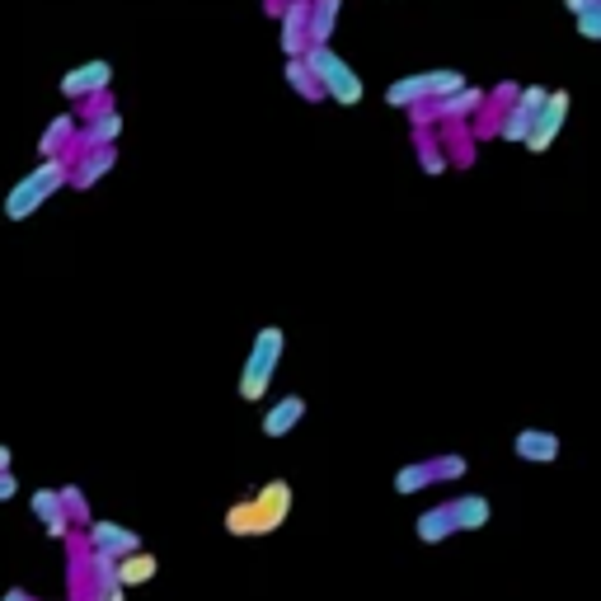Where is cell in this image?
<instances>
[{
	"mask_svg": "<svg viewBox=\"0 0 601 601\" xmlns=\"http://www.w3.org/2000/svg\"><path fill=\"white\" fill-rule=\"evenodd\" d=\"M301 418H306V400L301 395H287V400H278L268 414H263V437H287L292 428H301Z\"/></svg>",
	"mask_w": 601,
	"mask_h": 601,
	"instance_id": "18",
	"label": "cell"
},
{
	"mask_svg": "<svg viewBox=\"0 0 601 601\" xmlns=\"http://www.w3.org/2000/svg\"><path fill=\"white\" fill-rule=\"evenodd\" d=\"M573 24H578V38H587V43H601V10L573 15Z\"/></svg>",
	"mask_w": 601,
	"mask_h": 601,
	"instance_id": "30",
	"label": "cell"
},
{
	"mask_svg": "<svg viewBox=\"0 0 601 601\" xmlns=\"http://www.w3.org/2000/svg\"><path fill=\"white\" fill-rule=\"evenodd\" d=\"M15 494H19V479L10 470H0V503H10Z\"/></svg>",
	"mask_w": 601,
	"mask_h": 601,
	"instance_id": "32",
	"label": "cell"
},
{
	"mask_svg": "<svg viewBox=\"0 0 601 601\" xmlns=\"http://www.w3.org/2000/svg\"><path fill=\"white\" fill-rule=\"evenodd\" d=\"M432 470H437V484H451V479H465V456H456V451H447V456H432Z\"/></svg>",
	"mask_w": 601,
	"mask_h": 601,
	"instance_id": "27",
	"label": "cell"
},
{
	"mask_svg": "<svg viewBox=\"0 0 601 601\" xmlns=\"http://www.w3.org/2000/svg\"><path fill=\"white\" fill-rule=\"evenodd\" d=\"M278 43H282V57H301L310 47V0H287L282 5Z\"/></svg>",
	"mask_w": 601,
	"mask_h": 601,
	"instance_id": "9",
	"label": "cell"
},
{
	"mask_svg": "<svg viewBox=\"0 0 601 601\" xmlns=\"http://www.w3.org/2000/svg\"><path fill=\"white\" fill-rule=\"evenodd\" d=\"M5 601H38V597H33L29 587H10V592H5Z\"/></svg>",
	"mask_w": 601,
	"mask_h": 601,
	"instance_id": "34",
	"label": "cell"
},
{
	"mask_svg": "<svg viewBox=\"0 0 601 601\" xmlns=\"http://www.w3.org/2000/svg\"><path fill=\"white\" fill-rule=\"evenodd\" d=\"M113 85V62L108 57H94V62H80V66H71L62 80H57V90H62V99H85V94H99V90H108Z\"/></svg>",
	"mask_w": 601,
	"mask_h": 601,
	"instance_id": "8",
	"label": "cell"
},
{
	"mask_svg": "<svg viewBox=\"0 0 601 601\" xmlns=\"http://www.w3.org/2000/svg\"><path fill=\"white\" fill-rule=\"evenodd\" d=\"M85 540H90V550H108V555H118V559L141 550L137 531L123 522H108V517H90V522H85Z\"/></svg>",
	"mask_w": 601,
	"mask_h": 601,
	"instance_id": "10",
	"label": "cell"
},
{
	"mask_svg": "<svg viewBox=\"0 0 601 601\" xmlns=\"http://www.w3.org/2000/svg\"><path fill=\"white\" fill-rule=\"evenodd\" d=\"M451 517H456V531H484L489 526V517H494V503L484 494H456L447 498Z\"/></svg>",
	"mask_w": 601,
	"mask_h": 601,
	"instance_id": "17",
	"label": "cell"
},
{
	"mask_svg": "<svg viewBox=\"0 0 601 601\" xmlns=\"http://www.w3.org/2000/svg\"><path fill=\"white\" fill-rule=\"evenodd\" d=\"M437 141H442V151H447L451 165H475V155H479V137H475V127L470 123H437Z\"/></svg>",
	"mask_w": 601,
	"mask_h": 601,
	"instance_id": "16",
	"label": "cell"
},
{
	"mask_svg": "<svg viewBox=\"0 0 601 601\" xmlns=\"http://www.w3.org/2000/svg\"><path fill=\"white\" fill-rule=\"evenodd\" d=\"M113 165H118V141H113V146L80 151L76 160H71V188H76V193H90V188H99V179H104Z\"/></svg>",
	"mask_w": 601,
	"mask_h": 601,
	"instance_id": "12",
	"label": "cell"
},
{
	"mask_svg": "<svg viewBox=\"0 0 601 601\" xmlns=\"http://www.w3.org/2000/svg\"><path fill=\"white\" fill-rule=\"evenodd\" d=\"M282 5H287V0H263V10H268V15H273V19L282 15Z\"/></svg>",
	"mask_w": 601,
	"mask_h": 601,
	"instance_id": "35",
	"label": "cell"
},
{
	"mask_svg": "<svg viewBox=\"0 0 601 601\" xmlns=\"http://www.w3.org/2000/svg\"><path fill=\"white\" fill-rule=\"evenodd\" d=\"M512 456L526 465H555L559 461V432L550 428H522L512 437Z\"/></svg>",
	"mask_w": 601,
	"mask_h": 601,
	"instance_id": "13",
	"label": "cell"
},
{
	"mask_svg": "<svg viewBox=\"0 0 601 601\" xmlns=\"http://www.w3.org/2000/svg\"><path fill=\"white\" fill-rule=\"evenodd\" d=\"M62 188H71V160H66V155H43L15 188L5 193V221H15V226L29 221V216L38 212L52 193H62Z\"/></svg>",
	"mask_w": 601,
	"mask_h": 601,
	"instance_id": "2",
	"label": "cell"
},
{
	"mask_svg": "<svg viewBox=\"0 0 601 601\" xmlns=\"http://www.w3.org/2000/svg\"><path fill=\"white\" fill-rule=\"evenodd\" d=\"M29 512L43 522V531H47V540H66V531H71V517H66V508H62V489H33L29 494Z\"/></svg>",
	"mask_w": 601,
	"mask_h": 601,
	"instance_id": "14",
	"label": "cell"
},
{
	"mask_svg": "<svg viewBox=\"0 0 601 601\" xmlns=\"http://www.w3.org/2000/svg\"><path fill=\"white\" fill-rule=\"evenodd\" d=\"M400 113H409V132H414V127H437V108H432V99H418V104L400 108Z\"/></svg>",
	"mask_w": 601,
	"mask_h": 601,
	"instance_id": "29",
	"label": "cell"
},
{
	"mask_svg": "<svg viewBox=\"0 0 601 601\" xmlns=\"http://www.w3.org/2000/svg\"><path fill=\"white\" fill-rule=\"evenodd\" d=\"M282 353H287V334H282L278 324H263L254 343H249V357L245 367H240V400L245 404H259L273 386V376L282 367Z\"/></svg>",
	"mask_w": 601,
	"mask_h": 601,
	"instance_id": "3",
	"label": "cell"
},
{
	"mask_svg": "<svg viewBox=\"0 0 601 601\" xmlns=\"http://www.w3.org/2000/svg\"><path fill=\"white\" fill-rule=\"evenodd\" d=\"M545 85H522L517 90V99H512L508 108H503V118H498V141H512V146H522L526 132H531V123H536V108L545 104Z\"/></svg>",
	"mask_w": 601,
	"mask_h": 601,
	"instance_id": "7",
	"label": "cell"
},
{
	"mask_svg": "<svg viewBox=\"0 0 601 601\" xmlns=\"http://www.w3.org/2000/svg\"><path fill=\"white\" fill-rule=\"evenodd\" d=\"M282 76H287V90H292L296 99H306V104H324V85L315 80V71H310L306 57H287Z\"/></svg>",
	"mask_w": 601,
	"mask_h": 601,
	"instance_id": "20",
	"label": "cell"
},
{
	"mask_svg": "<svg viewBox=\"0 0 601 601\" xmlns=\"http://www.w3.org/2000/svg\"><path fill=\"white\" fill-rule=\"evenodd\" d=\"M127 587L118 583V555L108 550H90V592L85 597L94 601H123Z\"/></svg>",
	"mask_w": 601,
	"mask_h": 601,
	"instance_id": "15",
	"label": "cell"
},
{
	"mask_svg": "<svg viewBox=\"0 0 601 601\" xmlns=\"http://www.w3.org/2000/svg\"><path fill=\"white\" fill-rule=\"evenodd\" d=\"M76 132H80L76 113H57V118L43 127V137H38V155H66V146L76 141Z\"/></svg>",
	"mask_w": 601,
	"mask_h": 601,
	"instance_id": "21",
	"label": "cell"
},
{
	"mask_svg": "<svg viewBox=\"0 0 601 601\" xmlns=\"http://www.w3.org/2000/svg\"><path fill=\"white\" fill-rule=\"evenodd\" d=\"M414 151H418V170L423 174H442L451 165L442 141H437V127H414Z\"/></svg>",
	"mask_w": 601,
	"mask_h": 601,
	"instance_id": "23",
	"label": "cell"
},
{
	"mask_svg": "<svg viewBox=\"0 0 601 601\" xmlns=\"http://www.w3.org/2000/svg\"><path fill=\"white\" fill-rule=\"evenodd\" d=\"M456 85H465V71H456V66H442V71H418V76H400L395 85H390L386 104L390 108H409V104H418V99H437V94L456 90Z\"/></svg>",
	"mask_w": 601,
	"mask_h": 601,
	"instance_id": "5",
	"label": "cell"
},
{
	"mask_svg": "<svg viewBox=\"0 0 601 601\" xmlns=\"http://www.w3.org/2000/svg\"><path fill=\"white\" fill-rule=\"evenodd\" d=\"M414 531H418V540H423V545H442V540L461 536V531H456V517H451L447 503H437V508H428V512H418Z\"/></svg>",
	"mask_w": 601,
	"mask_h": 601,
	"instance_id": "19",
	"label": "cell"
},
{
	"mask_svg": "<svg viewBox=\"0 0 601 601\" xmlns=\"http://www.w3.org/2000/svg\"><path fill=\"white\" fill-rule=\"evenodd\" d=\"M155 573H160V559L141 545V550H132V555L118 559V583L123 587H141V583H151Z\"/></svg>",
	"mask_w": 601,
	"mask_h": 601,
	"instance_id": "22",
	"label": "cell"
},
{
	"mask_svg": "<svg viewBox=\"0 0 601 601\" xmlns=\"http://www.w3.org/2000/svg\"><path fill=\"white\" fill-rule=\"evenodd\" d=\"M10 461H15V451H10L5 442H0V470H10Z\"/></svg>",
	"mask_w": 601,
	"mask_h": 601,
	"instance_id": "36",
	"label": "cell"
},
{
	"mask_svg": "<svg viewBox=\"0 0 601 601\" xmlns=\"http://www.w3.org/2000/svg\"><path fill=\"white\" fill-rule=\"evenodd\" d=\"M569 108H573V94L569 90H550L545 94V104L536 108V123H531V132H526V151L531 155H545L550 146L559 141V132H564V123H569Z\"/></svg>",
	"mask_w": 601,
	"mask_h": 601,
	"instance_id": "6",
	"label": "cell"
},
{
	"mask_svg": "<svg viewBox=\"0 0 601 601\" xmlns=\"http://www.w3.org/2000/svg\"><path fill=\"white\" fill-rule=\"evenodd\" d=\"M104 108H113V85L99 94H85V99H76V118L85 123V118H94V113H104Z\"/></svg>",
	"mask_w": 601,
	"mask_h": 601,
	"instance_id": "28",
	"label": "cell"
},
{
	"mask_svg": "<svg viewBox=\"0 0 601 601\" xmlns=\"http://www.w3.org/2000/svg\"><path fill=\"white\" fill-rule=\"evenodd\" d=\"M62 508H66V517H71L76 526H85L94 517L90 498H85V489H80V484H62Z\"/></svg>",
	"mask_w": 601,
	"mask_h": 601,
	"instance_id": "26",
	"label": "cell"
},
{
	"mask_svg": "<svg viewBox=\"0 0 601 601\" xmlns=\"http://www.w3.org/2000/svg\"><path fill=\"white\" fill-rule=\"evenodd\" d=\"M517 90H522V85H517V80H498L494 90H489V104H498V108H508L512 99H517Z\"/></svg>",
	"mask_w": 601,
	"mask_h": 601,
	"instance_id": "31",
	"label": "cell"
},
{
	"mask_svg": "<svg viewBox=\"0 0 601 601\" xmlns=\"http://www.w3.org/2000/svg\"><path fill=\"white\" fill-rule=\"evenodd\" d=\"M390 484H395V494H400V498H414V494H423V489L437 484V470H432V461H409V465L395 470Z\"/></svg>",
	"mask_w": 601,
	"mask_h": 601,
	"instance_id": "24",
	"label": "cell"
},
{
	"mask_svg": "<svg viewBox=\"0 0 601 601\" xmlns=\"http://www.w3.org/2000/svg\"><path fill=\"white\" fill-rule=\"evenodd\" d=\"M287 517H292V484L287 479H268L249 498L226 508V531L235 540H259V536H273Z\"/></svg>",
	"mask_w": 601,
	"mask_h": 601,
	"instance_id": "1",
	"label": "cell"
},
{
	"mask_svg": "<svg viewBox=\"0 0 601 601\" xmlns=\"http://www.w3.org/2000/svg\"><path fill=\"white\" fill-rule=\"evenodd\" d=\"M569 15H587V10H601V0H564Z\"/></svg>",
	"mask_w": 601,
	"mask_h": 601,
	"instance_id": "33",
	"label": "cell"
},
{
	"mask_svg": "<svg viewBox=\"0 0 601 601\" xmlns=\"http://www.w3.org/2000/svg\"><path fill=\"white\" fill-rule=\"evenodd\" d=\"M343 0H310V43H329L339 29Z\"/></svg>",
	"mask_w": 601,
	"mask_h": 601,
	"instance_id": "25",
	"label": "cell"
},
{
	"mask_svg": "<svg viewBox=\"0 0 601 601\" xmlns=\"http://www.w3.org/2000/svg\"><path fill=\"white\" fill-rule=\"evenodd\" d=\"M301 57H306L310 71H315V80L324 85V99H334L339 108H357L362 99H367V80L357 76L353 66L343 62L329 43H310Z\"/></svg>",
	"mask_w": 601,
	"mask_h": 601,
	"instance_id": "4",
	"label": "cell"
},
{
	"mask_svg": "<svg viewBox=\"0 0 601 601\" xmlns=\"http://www.w3.org/2000/svg\"><path fill=\"white\" fill-rule=\"evenodd\" d=\"M484 99H489V90H479V85H456V90L437 94L432 99V108H437V123H470L479 108H484Z\"/></svg>",
	"mask_w": 601,
	"mask_h": 601,
	"instance_id": "11",
	"label": "cell"
}]
</instances>
